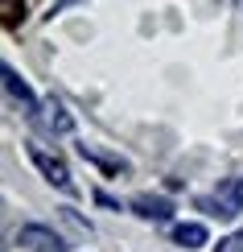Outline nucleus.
Segmentation results:
<instances>
[{
  "label": "nucleus",
  "mask_w": 243,
  "mask_h": 252,
  "mask_svg": "<svg viewBox=\"0 0 243 252\" xmlns=\"http://www.w3.org/2000/svg\"><path fill=\"white\" fill-rule=\"evenodd\" d=\"M239 244H243V236H227V240H218V248H215V252H243Z\"/></svg>",
  "instance_id": "nucleus-8"
},
{
  "label": "nucleus",
  "mask_w": 243,
  "mask_h": 252,
  "mask_svg": "<svg viewBox=\"0 0 243 252\" xmlns=\"http://www.w3.org/2000/svg\"><path fill=\"white\" fill-rule=\"evenodd\" d=\"M17 244L25 252H66V244H62L50 227H41V223H25L17 232Z\"/></svg>",
  "instance_id": "nucleus-2"
},
{
  "label": "nucleus",
  "mask_w": 243,
  "mask_h": 252,
  "mask_svg": "<svg viewBox=\"0 0 243 252\" xmlns=\"http://www.w3.org/2000/svg\"><path fill=\"white\" fill-rule=\"evenodd\" d=\"M231 194H235V207H239V211H243V178H239L235 186H231Z\"/></svg>",
  "instance_id": "nucleus-9"
},
{
  "label": "nucleus",
  "mask_w": 243,
  "mask_h": 252,
  "mask_svg": "<svg viewBox=\"0 0 243 252\" xmlns=\"http://www.w3.org/2000/svg\"><path fill=\"white\" fill-rule=\"evenodd\" d=\"M29 161L41 170V178H46L50 186H58V190H66V194H75V178H70V165L62 161L58 153H50L46 145H29Z\"/></svg>",
  "instance_id": "nucleus-1"
},
{
  "label": "nucleus",
  "mask_w": 243,
  "mask_h": 252,
  "mask_svg": "<svg viewBox=\"0 0 243 252\" xmlns=\"http://www.w3.org/2000/svg\"><path fill=\"white\" fill-rule=\"evenodd\" d=\"M4 87H8V95H13V99L21 103V112H25V116H37V112L46 108V103H41V99L33 95V91H29V83L21 79L13 66H4Z\"/></svg>",
  "instance_id": "nucleus-3"
},
{
  "label": "nucleus",
  "mask_w": 243,
  "mask_h": 252,
  "mask_svg": "<svg viewBox=\"0 0 243 252\" xmlns=\"http://www.w3.org/2000/svg\"><path fill=\"white\" fill-rule=\"evenodd\" d=\"M0 8H4V25L13 29V25H17V17L25 13V0H4V4H0Z\"/></svg>",
  "instance_id": "nucleus-7"
},
{
  "label": "nucleus",
  "mask_w": 243,
  "mask_h": 252,
  "mask_svg": "<svg viewBox=\"0 0 243 252\" xmlns=\"http://www.w3.org/2000/svg\"><path fill=\"white\" fill-rule=\"evenodd\" d=\"M132 211L140 219H157V223H165V219H173V203L161 194H136L132 198Z\"/></svg>",
  "instance_id": "nucleus-4"
},
{
  "label": "nucleus",
  "mask_w": 243,
  "mask_h": 252,
  "mask_svg": "<svg viewBox=\"0 0 243 252\" xmlns=\"http://www.w3.org/2000/svg\"><path fill=\"white\" fill-rule=\"evenodd\" d=\"M46 112H50V128L54 132H75V116H70L58 99H46Z\"/></svg>",
  "instance_id": "nucleus-6"
},
{
  "label": "nucleus",
  "mask_w": 243,
  "mask_h": 252,
  "mask_svg": "<svg viewBox=\"0 0 243 252\" xmlns=\"http://www.w3.org/2000/svg\"><path fill=\"white\" fill-rule=\"evenodd\" d=\"M173 240H177L186 252H198V248H206L210 236H206L202 223H177V227H173Z\"/></svg>",
  "instance_id": "nucleus-5"
}]
</instances>
